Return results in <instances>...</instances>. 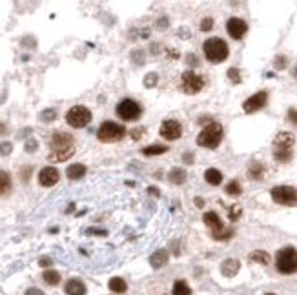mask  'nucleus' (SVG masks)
Instances as JSON below:
<instances>
[{"label":"nucleus","instance_id":"1","mask_svg":"<svg viewBox=\"0 0 297 295\" xmlns=\"http://www.w3.org/2000/svg\"><path fill=\"white\" fill-rule=\"evenodd\" d=\"M51 151H49L48 158L51 162H64L68 160L69 157H73L75 153V142H73V137L69 133H64V131H57L51 137Z\"/></svg>","mask_w":297,"mask_h":295},{"label":"nucleus","instance_id":"2","mask_svg":"<svg viewBox=\"0 0 297 295\" xmlns=\"http://www.w3.org/2000/svg\"><path fill=\"white\" fill-rule=\"evenodd\" d=\"M202 51H204V57H206L208 62L212 64H221L228 59L230 55V48L228 44L219 39V37H210L204 40L202 44Z\"/></svg>","mask_w":297,"mask_h":295},{"label":"nucleus","instance_id":"3","mask_svg":"<svg viewBox=\"0 0 297 295\" xmlns=\"http://www.w3.org/2000/svg\"><path fill=\"white\" fill-rule=\"evenodd\" d=\"M276 268L279 274L294 275L297 274V250L294 246L281 248L276 255Z\"/></svg>","mask_w":297,"mask_h":295},{"label":"nucleus","instance_id":"4","mask_svg":"<svg viewBox=\"0 0 297 295\" xmlns=\"http://www.w3.org/2000/svg\"><path fill=\"white\" fill-rule=\"evenodd\" d=\"M222 140V126L219 122H210L206 124L202 131L197 135V144L200 148H208V150H215L221 144Z\"/></svg>","mask_w":297,"mask_h":295},{"label":"nucleus","instance_id":"5","mask_svg":"<svg viewBox=\"0 0 297 295\" xmlns=\"http://www.w3.org/2000/svg\"><path fill=\"white\" fill-rule=\"evenodd\" d=\"M124 135H126L124 126H120L117 122H111V120L102 122V126L97 131V138L100 142H119V140L124 138Z\"/></svg>","mask_w":297,"mask_h":295},{"label":"nucleus","instance_id":"6","mask_svg":"<svg viewBox=\"0 0 297 295\" xmlns=\"http://www.w3.org/2000/svg\"><path fill=\"white\" fill-rule=\"evenodd\" d=\"M115 113H117V117L122 118L124 122H133V120L142 117V108H140V104H137L133 98H122V100L117 104Z\"/></svg>","mask_w":297,"mask_h":295},{"label":"nucleus","instance_id":"7","mask_svg":"<svg viewBox=\"0 0 297 295\" xmlns=\"http://www.w3.org/2000/svg\"><path fill=\"white\" fill-rule=\"evenodd\" d=\"M270 197L281 206H297V190L294 186H276L270 190Z\"/></svg>","mask_w":297,"mask_h":295},{"label":"nucleus","instance_id":"8","mask_svg":"<svg viewBox=\"0 0 297 295\" xmlns=\"http://www.w3.org/2000/svg\"><path fill=\"white\" fill-rule=\"evenodd\" d=\"M66 122L71 126V128H86L88 124L91 122V111L86 108V106H73L71 110L66 113Z\"/></svg>","mask_w":297,"mask_h":295},{"label":"nucleus","instance_id":"9","mask_svg":"<svg viewBox=\"0 0 297 295\" xmlns=\"http://www.w3.org/2000/svg\"><path fill=\"white\" fill-rule=\"evenodd\" d=\"M204 88V77H200L195 71H184L180 75V89L188 95H197Z\"/></svg>","mask_w":297,"mask_h":295},{"label":"nucleus","instance_id":"10","mask_svg":"<svg viewBox=\"0 0 297 295\" xmlns=\"http://www.w3.org/2000/svg\"><path fill=\"white\" fill-rule=\"evenodd\" d=\"M266 102H268V93L266 91H257V93H254V95L244 100L242 110L246 111V113H256V111L263 110Z\"/></svg>","mask_w":297,"mask_h":295},{"label":"nucleus","instance_id":"11","mask_svg":"<svg viewBox=\"0 0 297 295\" xmlns=\"http://www.w3.org/2000/svg\"><path fill=\"white\" fill-rule=\"evenodd\" d=\"M226 31H228V35L234 40H241L242 37L246 35V31H248V24L242 19H239V17H232V19L226 20Z\"/></svg>","mask_w":297,"mask_h":295},{"label":"nucleus","instance_id":"12","mask_svg":"<svg viewBox=\"0 0 297 295\" xmlns=\"http://www.w3.org/2000/svg\"><path fill=\"white\" fill-rule=\"evenodd\" d=\"M182 135V126H180L179 120H164L160 124V137L166 138V140H177Z\"/></svg>","mask_w":297,"mask_h":295},{"label":"nucleus","instance_id":"13","mask_svg":"<svg viewBox=\"0 0 297 295\" xmlns=\"http://www.w3.org/2000/svg\"><path fill=\"white\" fill-rule=\"evenodd\" d=\"M59 178H60L59 170L53 168V166H46L39 173V184L44 186V188H51V186H55L59 182Z\"/></svg>","mask_w":297,"mask_h":295},{"label":"nucleus","instance_id":"14","mask_svg":"<svg viewBox=\"0 0 297 295\" xmlns=\"http://www.w3.org/2000/svg\"><path fill=\"white\" fill-rule=\"evenodd\" d=\"M202 220H204V224L212 230V237H214V235H217V234H221L222 230H224L221 217H219L215 212H206V213H204V217H202Z\"/></svg>","mask_w":297,"mask_h":295},{"label":"nucleus","instance_id":"15","mask_svg":"<svg viewBox=\"0 0 297 295\" xmlns=\"http://www.w3.org/2000/svg\"><path fill=\"white\" fill-rule=\"evenodd\" d=\"M294 142H296L294 133H290V131H281L276 137V140H274V150H292V148H294Z\"/></svg>","mask_w":297,"mask_h":295},{"label":"nucleus","instance_id":"16","mask_svg":"<svg viewBox=\"0 0 297 295\" xmlns=\"http://www.w3.org/2000/svg\"><path fill=\"white\" fill-rule=\"evenodd\" d=\"M66 295H86V284L80 279H69L64 286Z\"/></svg>","mask_w":297,"mask_h":295},{"label":"nucleus","instance_id":"17","mask_svg":"<svg viewBox=\"0 0 297 295\" xmlns=\"http://www.w3.org/2000/svg\"><path fill=\"white\" fill-rule=\"evenodd\" d=\"M239 268H241V262L237 261V259H226L221 264V274L224 277H234V275H237Z\"/></svg>","mask_w":297,"mask_h":295},{"label":"nucleus","instance_id":"18","mask_svg":"<svg viewBox=\"0 0 297 295\" xmlns=\"http://www.w3.org/2000/svg\"><path fill=\"white\" fill-rule=\"evenodd\" d=\"M11 190H13V182H11L9 173L0 170V197H7Z\"/></svg>","mask_w":297,"mask_h":295},{"label":"nucleus","instance_id":"19","mask_svg":"<svg viewBox=\"0 0 297 295\" xmlns=\"http://www.w3.org/2000/svg\"><path fill=\"white\" fill-rule=\"evenodd\" d=\"M166 262H168V252H166V250H157V252L150 257V264H152L155 270H157V268H162Z\"/></svg>","mask_w":297,"mask_h":295},{"label":"nucleus","instance_id":"20","mask_svg":"<svg viewBox=\"0 0 297 295\" xmlns=\"http://www.w3.org/2000/svg\"><path fill=\"white\" fill-rule=\"evenodd\" d=\"M168 180L172 182V184H184V180H186V170H182V168H173L172 172L168 173Z\"/></svg>","mask_w":297,"mask_h":295},{"label":"nucleus","instance_id":"21","mask_svg":"<svg viewBox=\"0 0 297 295\" xmlns=\"http://www.w3.org/2000/svg\"><path fill=\"white\" fill-rule=\"evenodd\" d=\"M66 175H68L69 180H79V178H82L86 175V166L84 164H71L66 170Z\"/></svg>","mask_w":297,"mask_h":295},{"label":"nucleus","instance_id":"22","mask_svg":"<svg viewBox=\"0 0 297 295\" xmlns=\"http://www.w3.org/2000/svg\"><path fill=\"white\" fill-rule=\"evenodd\" d=\"M204 178H206L208 184L219 186L222 182V173L219 170H215V168H208L206 172H204Z\"/></svg>","mask_w":297,"mask_h":295},{"label":"nucleus","instance_id":"23","mask_svg":"<svg viewBox=\"0 0 297 295\" xmlns=\"http://www.w3.org/2000/svg\"><path fill=\"white\" fill-rule=\"evenodd\" d=\"M250 261L266 266V264H270V261H272V259H270L268 252H263V250H256V252H252V254H250Z\"/></svg>","mask_w":297,"mask_h":295},{"label":"nucleus","instance_id":"24","mask_svg":"<svg viewBox=\"0 0 297 295\" xmlns=\"http://www.w3.org/2000/svg\"><path fill=\"white\" fill-rule=\"evenodd\" d=\"M108 286H110V290L115 292V294H124L126 290H128V284H126V281L122 277H113V279H110Z\"/></svg>","mask_w":297,"mask_h":295},{"label":"nucleus","instance_id":"25","mask_svg":"<svg viewBox=\"0 0 297 295\" xmlns=\"http://www.w3.org/2000/svg\"><path fill=\"white\" fill-rule=\"evenodd\" d=\"M166 151H168V146L152 144V146H146L144 150H142V155H146V157H155V155H162Z\"/></svg>","mask_w":297,"mask_h":295},{"label":"nucleus","instance_id":"26","mask_svg":"<svg viewBox=\"0 0 297 295\" xmlns=\"http://www.w3.org/2000/svg\"><path fill=\"white\" fill-rule=\"evenodd\" d=\"M172 295H192V288L188 286L186 281H175L173 282Z\"/></svg>","mask_w":297,"mask_h":295},{"label":"nucleus","instance_id":"27","mask_svg":"<svg viewBox=\"0 0 297 295\" xmlns=\"http://www.w3.org/2000/svg\"><path fill=\"white\" fill-rule=\"evenodd\" d=\"M42 277H44V282L49 284V286H57V284L60 282V274L55 272V270H46V272L42 274Z\"/></svg>","mask_w":297,"mask_h":295},{"label":"nucleus","instance_id":"28","mask_svg":"<svg viewBox=\"0 0 297 295\" xmlns=\"http://www.w3.org/2000/svg\"><path fill=\"white\" fill-rule=\"evenodd\" d=\"M248 175H250V178H254V180H259V178H263L264 166L261 164V162H254V164H250Z\"/></svg>","mask_w":297,"mask_h":295},{"label":"nucleus","instance_id":"29","mask_svg":"<svg viewBox=\"0 0 297 295\" xmlns=\"http://www.w3.org/2000/svg\"><path fill=\"white\" fill-rule=\"evenodd\" d=\"M292 155H294L292 150H274V158H276L277 162H283V164L290 162Z\"/></svg>","mask_w":297,"mask_h":295},{"label":"nucleus","instance_id":"30","mask_svg":"<svg viewBox=\"0 0 297 295\" xmlns=\"http://www.w3.org/2000/svg\"><path fill=\"white\" fill-rule=\"evenodd\" d=\"M226 193H228V195H234V197L241 195L242 188H241V184H239V180H232V182H228V184H226Z\"/></svg>","mask_w":297,"mask_h":295},{"label":"nucleus","instance_id":"31","mask_svg":"<svg viewBox=\"0 0 297 295\" xmlns=\"http://www.w3.org/2000/svg\"><path fill=\"white\" fill-rule=\"evenodd\" d=\"M241 213H242V208L239 206V204H235V206H232L228 210V217L230 220H237L239 217H241Z\"/></svg>","mask_w":297,"mask_h":295},{"label":"nucleus","instance_id":"32","mask_svg":"<svg viewBox=\"0 0 297 295\" xmlns=\"http://www.w3.org/2000/svg\"><path fill=\"white\" fill-rule=\"evenodd\" d=\"M212 28H214V19H212V17L202 19V22H200V31H210Z\"/></svg>","mask_w":297,"mask_h":295},{"label":"nucleus","instance_id":"33","mask_svg":"<svg viewBox=\"0 0 297 295\" xmlns=\"http://www.w3.org/2000/svg\"><path fill=\"white\" fill-rule=\"evenodd\" d=\"M228 77L232 79V80H234L235 84L241 82V79H239V71H237V69H230V71H228Z\"/></svg>","mask_w":297,"mask_h":295},{"label":"nucleus","instance_id":"34","mask_svg":"<svg viewBox=\"0 0 297 295\" xmlns=\"http://www.w3.org/2000/svg\"><path fill=\"white\" fill-rule=\"evenodd\" d=\"M49 113H44V115H42V118H44V120H53V118L57 117V113H55V110H48Z\"/></svg>","mask_w":297,"mask_h":295},{"label":"nucleus","instance_id":"35","mask_svg":"<svg viewBox=\"0 0 297 295\" xmlns=\"http://www.w3.org/2000/svg\"><path fill=\"white\" fill-rule=\"evenodd\" d=\"M9 151H11V144H9V142H4V144L0 146V153H2V155H7Z\"/></svg>","mask_w":297,"mask_h":295},{"label":"nucleus","instance_id":"36","mask_svg":"<svg viewBox=\"0 0 297 295\" xmlns=\"http://www.w3.org/2000/svg\"><path fill=\"white\" fill-rule=\"evenodd\" d=\"M288 120H290L292 124H297V110L288 111Z\"/></svg>","mask_w":297,"mask_h":295},{"label":"nucleus","instance_id":"37","mask_svg":"<svg viewBox=\"0 0 297 295\" xmlns=\"http://www.w3.org/2000/svg\"><path fill=\"white\" fill-rule=\"evenodd\" d=\"M26 295H44V292L39 288H29L28 292H26Z\"/></svg>","mask_w":297,"mask_h":295},{"label":"nucleus","instance_id":"38","mask_svg":"<svg viewBox=\"0 0 297 295\" xmlns=\"http://www.w3.org/2000/svg\"><path fill=\"white\" fill-rule=\"evenodd\" d=\"M39 264H40V266H49V264H51V259H40Z\"/></svg>","mask_w":297,"mask_h":295},{"label":"nucleus","instance_id":"39","mask_svg":"<svg viewBox=\"0 0 297 295\" xmlns=\"http://www.w3.org/2000/svg\"><path fill=\"white\" fill-rule=\"evenodd\" d=\"M195 206H197V208H202V206H204V200L200 199V197H197V199H195Z\"/></svg>","mask_w":297,"mask_h":295},{"label":"nucleus","instance_id":"40","mask_svg":"<svg viewBox=\"0 0 297 295\" xmlns=\"http://www.w3.org/2000/svg\"><path fill=\"white\" fill-rule=\"evenodd\" d=\"M182 158H186V162H194V157H192V153H186V157H182Z\"/></svg>","mask_w":297,"mask_h":295},{"label":"nucleus","instance_id":"41","mask_svg":"<svg viewBox=\"0 0 297 295\" xmlns=\"http://www.w3.org/2000/svg\"><path fill=\"white\" fill-rule=\"evenodd\" d=\"M35 148H37V144H35V142H29V144H28V151L35 150Z\"/></svg>","mask_w":297,"mask_h":295},{"label":"nucleus","instance_id":"42","mask_svg":"<svg viewBox=\"0 0 297 295\" xmlns=\"http://www.w3.org/2000/svg\"><path fill=\"white\" fill-rule=\"evenodd\" d=\"M266 295H276V294H266Z\"/></svg>","mask_w":297,"mask_h":295}]
</instances>
